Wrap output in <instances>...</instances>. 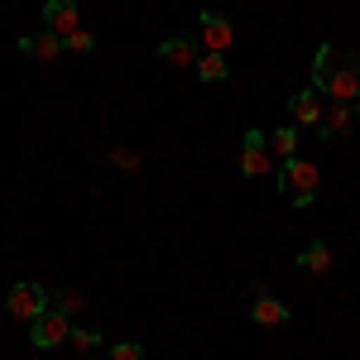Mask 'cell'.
<instances>
[{
    "label": "cell",
    "mask_w": 360,
    "mask_h": 360,
    "mask_svg": "<svg viewBox=\"0 0 360 360\" xmlns=\"http://www.w3.org/2000/svg\"><path fill=\"white\" fill-rule=\"evenodd\" d=\"M312 86L327 91L332 101H356L360 91V53H346L336 44H322L312 53Z\"/></svg>",
    "instance_id": "obj_1"
},
{
    "label": "cell",
    "mask_w": 360,
    "mask_h": 360,
    "mask_svg": "<svg viewBox=\"0 0 360 360\" xmlns=\"http://www.w3.org/2000/svg\"><path fill=\"white\" fill-rule=\"evenodd\" d=\"M317 183H322V168L312 164V159H288V164L278 168V197L288 207H312Z\"/></svg>",
    "instance_id": "obj_2"
},
{
    "label": "cell",
    "mask_w": 360,
    "mask_h": 360,
    "mask_svg": "<svg viewBox=\"0 0 360 360\" xmlns=\"http://www.w3.org/2000/svg\"><path fill=\"white\" fill-rule=\"evenodd\" d=\"M68 336H72V317H68V312H58L53 303H49L44 312H39V317H34V322H29V341H34L39 351H49V346H63Z\"/></svg>",
    "instance_id": "obj_3"
},
{
    "label": "cell",
    "mask_w": 360,
    "mask_h": 360,
    "mask_svg": "<svg viewBox=\"0 0 360 360\" xmlns=\"http://www.w3.org/2000/svg\"><path fill=\"white\" fill-rule=\"evenodd\" d=\"M44 307H49V293H44L39 283H15V288L5 293V312H10L15 322H34Z\"/></svg>",
    "instance_id": "obj_4"
},
{
    "label": "cell",
    "mask_w": 360,
    "mask_h": 360,
    "mask_svg": "<svg viewBox=\"0 0 360 360\" xmlns=\"http://www.w3.org/2000/svg\"><path fill=\"white\" fill-rule=\"evenodd\" d=\"M269 168H274L269 135H259V130H245V144H240V173H245V178H264Z\"/></svg>",
    "instance_id": "obj_5"
},
{
    "label": "cell",
    "mask_w": 360,
    "mask_h": 360,
    "mask_svg": "<svg viewBox=\"0 0 360 360\" xmlns=\"http://www.w3.org/2000/svg\"><path fill=\"white\" fill-rule=\"evenodd\" d=\"M197 29H202L207 53H226V49L236 44V29H231V20H226V15H217V10H202V15H197Z\"/></svg>",
    "instance_id": "obj_6"
},
{
    "label": "cell",
    "mask_w": 360,
    "mask_h": 360,
    "mask_svg": "<svg viewBox=\"0 0 360 360\" xmlns=\"http://www.w3.org/2000/svg\"><path fill=\"white\" fill-rule=\"evenodd\" d=\"M20 53H25L29 63H53V58L63 53V34H53V29H34V34L20 39Z\"/></svg>",
    "instance_id": "obj_7"
},
{
    "label": "cell",
    "mask_w": 360,
    "mask_h": 360,
    "mask_svg": "<svg viewBox=\"0 0 360 360\" xmlns=\"http://www.w3.org/2000/svg\"><path fill=\"white\" fill-rule=\"evenodd\" d=\"M44 29H53V34H72L77 25V0H44Z\"/></svg>",
    "instance_id": "obj_8"
},
{
    "label": "cell",
    "mask_w": 360,
    "mask_h": 360,
    "mask_svg": "<svg viewBox=\"0 0 360 360\" xmlns=\"http://www.w3.org/2000/svg\"><path fill=\"white\" fill-rule=\"evenodd\" d=\"M250 317H255V327H283L293 312H288L283 298H274V293H264V288H259V298H255V307H250Z\"/></svg>",
    "instance_id": "obj_9"
},
{
    "label": "cell",
    "mask_w": 360,
    "mask_h": 360,
    "mask_svg": "<svg viewBox=\"0 0 360 360\" xmlns=\"http://www.w3.org/2000/svg\"><path fill=\"white\" fill-rule=\"evenodd\" d=\"M154 53L164 58V63H173V68H197V58H202L197 53V39H188V34L183 39H164Z\"/></svg>",
    "instance_id": "obj_10"
},
{
    "label": "cell",
    "mask_w": 360,
    "mask_h": 360,
    "mask_svg": "<svg viewBox=\"0 0 360 360\" xmlns=\"http://www.w3.org/2000/svg\"><path fill=\"white\" fill-rule=\"evenodd\" d=\"M288 111H293V125H322V101H317V86H303V91L288 101Z\"/></svg>",
    "instance_id": "obj_11"
},
{
    "label": "cell",
    "mask_w": 360,
    "mask_h": 360,
    "mask_svg": "<svg viewBox=\"0 0 360 360\" xmlns=\"http://www.w3.org/2000/svg\"><path fill=\"white\" fill-rule=\"evenodd\" d=\"M351 115H356V106H351V101H332V106H327V120L317 125V130H322V139H336V135H346V125H351Z\"/></svg>",
    "instance_id": "obj_12"
},
{
    "label": "cell",
    "mask_w": 360,
    "mask_h": 360,
    "mask_svg": "<svg viewBox=\"0 0 360 360\" xmlns=\"http://www.w3.org/2000/svg\"><path fill=\"white\" fill-rule=\"evenodd\" d=\"M269 149H274L283 164L298 159V125H278V130H269Z\"/></svg>",
    "instance_id": "obj_13"
},
{
    "label": "cell",
    "mask_w": 360,
    "mask_h": 360,
    "mask_svg": "<svg viewBox=\"0 0 360 360\" xmlns=\"http://www.w3.org/2000/svg\"><path fill=\"white\" fill-rule=\"evenodd\" d=\"M197 77H202V82H226V77H231L226 53H202L197 58Z\"/></svg>",
    "instance_id": "obj_14"
},
{
    "label": "cell",
    "mask_w": 360,
    "mask_h": 360,
    "mask_svg": "<svg viewBox=\"0 0 360 360\" xmlns=\"http://www.w3.org/2000/svg\"><path fill=\"white\" fill-rule=\"evenodd\" d=\"M298 264H303L307 274H327V264H332V250L322 245V240H312V245H303V255H298Z\"/></svg>",
    "instance_id": "obj_15"
},
{
    "label": "cell",
    "mask_w": 360,
    "mask_h": 360,
    "mask_svg": "<svg viewBox=\"0 0 360 360\" xmlns=\"http://www.w3.org/2000/svg\"><path fill=\"white\" fill-rule=\"evenodd\" d=\"M49 303H53L58 312H68V317H77V312H82V293H72V288H63V293H53Z\"/></svg>",
    "instance_id": "obj_16"
},
{
    "label": "cell",
    "mask_w": 360,
    "mask_h": 360,
    "mask_svg": "<svg viewBox=\"0 0 360 360\" xmlns=\"http://www.w3.org/2000/svg\"><path fill=\"white\" fill-rule=\"evenodd\" d=\"M68 341H72V351H96V346H101V332H91V327H72Z\"/></svg>",
    "instance_id": "obj_17"
},
{
    "label": "cell",
    "mask_w": 360,
    "mask_h": 360,
    "mask_svg": "<svg viewBox=\"0 0 360 360\" xmlns=\"http://www.w3.org/2000/svg\"><path fill=\"white\" fill-rule=\"evenodd\" d=\"M63 49H72V53H91V49H96V39H91L86 29H72V34L63 39Z\"/></svg>",
    "instance_id": "obj_18"
},
{
    "label": "cell",
    "mask_w": 360,
    "mask_h": 360,
    "mask_svg": "<svg viewBox=\"0 0 360 360\" xmlns=\"http://www.w3.org/2000/svg\"><path fill=\"white\" fill-rule=\"evenodd\" d=\"M111 360H144V346H135V341H120V346H111Z\"/></svg>",
    "instance_id": "obj_19"
},
{
    "label": "cell",
    "mask_w": 360,
    "mask_h": 360,
    "mask_svg": "<svg viewBox=\"0 0 360 360\" xmlns=\"http://www.w3.org/2000/svg\"><path fill=\"white\" fill-rule=\"evenodd\" d=\"M111 159H115L120 168H135V164H139V154H135V149H111Z\"/></svg>",
    "instance_id": "obj_20"
},
{
    "label": "cell",
    "mask_w": 360,
    "mask_h": 360,
    "mask_svg": "<svg viewBox=\"0 0 360 360\" xmlns=\"http://www.w3.org/2000/svg\"><path fill=\"white\" fill-rule=\"evenodd\" d=\"M351 106H356V111H360V91H356V101H351Z\"/></svg>",
    "instance_id": "obj_21"
}]
</instances>
